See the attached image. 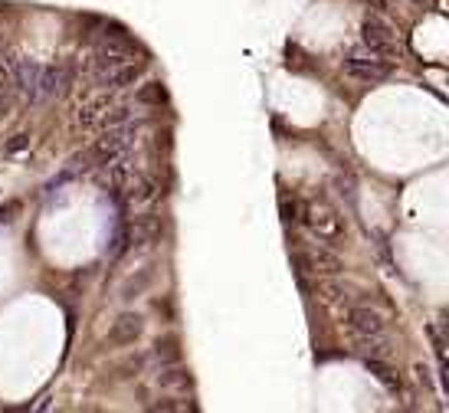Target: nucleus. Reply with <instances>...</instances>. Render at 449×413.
<instances>
[{
  "mask_svg": "<svg viewBox=\"0 0 449 413\" xmlns=\"http://www.w3.org/2000/svg\"><path fill=\"white\" fill-rule=\"evenodd\" d=\"M138 135H141V125L138 122H121V125H109L99 141L89 148L85 158L95 161V164H109V161H119V158H128V151L138 144Z\"/></svg>",
  "mask_w": 449,
  "mask_h": 413,
  "instance_id": "1",
  "label": "nucleus"
},
{
  "mask_svg": "<svg viewBox=\"0 0 449 413\" xmlns=\"http://www.w3.org/2000/svg\"><path fill=\"white\" fill-rule=\"evenodd\" d=\"M345 73L357 82H381L394 73V59H390V53H377L361 43L345 56Z\"/></svg>",
  "mask_w": 449,
  "mask_h": 413,
  "instance_id": "2",
  "label": "nucleus"
},
{
  "mask_svg": "<svg viewBox=\"0 0 449 413\" xmlns=\"http://www.w3.org/2000/svg\"><path fill=\"white\" fill-rule=\"evenodd\" d=\"M292 262L298 266V272L305 276H338L345 269L338 253H331L328 246H315V250H296L292 253Z\"/></svg>",
  "mask_w": 449,
  "mask_h": 413,
  "instance_id": "3",
  "label": "nucleus"
},
{
  "mask_svg": "<svg viewBox=\"0 0 449 413\" xmlns=\"http://www.w3.org/2000/svg\"><path fill=\"white\" fill-rule=\"evenodd\" d=\"M302 223L312 230V236L318 243H338L341 236H345V223H341L338 213L325 210V207H305L302 213Z\"/></svg>",
  "mask_w": 449,
  "mask_h": 413,
  "instance_id": "4",
  "label": "nucleus"
},
{
  "mask_svg": "<svg viewBox=\"0 0 449 413\" xmlns=\"http://www.w3.org/2000/svg\"><path fill=\"white\" fill-rule=\"evenodd\" d=\"M347 328L355 338H384L387 335V321L377 309L371 305H351V312H347Z\"/></svg>",
  "mask_w": 449,
  "mask_h": 413,
  "instance_id": "5",
  "label": "nucleus"
},
{
  "mask_svg": "<svg viewBox=\"0 0 449 413\" xmlns=\"http://www.w3.org/2000/svg\"><path fill=\"white\" fill-rule=\"evenodd\" d=\"M361 43H364V46H371V50H377V53H394L397 33H394V26H390L384 17H377V14H367L364 23H361Z\"/></svg>",
  "mask_w": 449,
  "mask_h": 413,
  "instance_id": "6",
  "label": "nucleus"
},
{
  "mask_svg": "<svg viewBox=\"0 0 449 413\" xmlns=\"http://www.w3.org/2000/svg\"><path fill=\"white\" fill-rule=\"evenodd\" d=\"M141 335H144V318L138 312H121L119 318L109 325L105 341H109V348H128V345H135Z\"/></svg>",
  "mask_w": 449,
  "mask_h": 413,
  "instance_id": "7",
  "label": "nucleus"
},
{
  "mask_svg": "<svg viewBox=\"0 0 449 413\" xmlns=\"http://www.w3.org/2000/svg\"><path fill=\"white\" fill-rule=\"evenodd\" d=\"M7 69H10V82L17 85L26 99H33L36 82H40V73H43V63H36V59H10Z\"/></svg>",
  "mask_w": 449,
  "mask_h": 413,
  "instance_id": "8",
  "label": "nucleus"
},
{
  "mask_svg": "<svg viewBox=\"0 0 449 413\" xmlns=\"http://www.w3.org/2000/svg\"><path fill=\"white\" fill-rule=\"evenodd\" d=\"M141 76V66L138 63H115V66H102L95 69V79L105 85V89H125V85H135V79Z\"/></svg>",
  "mask_w": 449,
  "mask_h": 413,
  "instance_id": "9",
  "label": "nucleus"
},
{
  "mask_svg": "<svg viewBox=\"0 0 449 413\" xmlns=\"http://www.w3.org/2000/svg\"><path fill=\"white\" fill-rule=\"evenodd\" d=\"M66 82H69V69L66 66H43L33 102H43V99H50V95L63 92V89H66Z\"/></svg>",
  "mask_w": 449,
  "mask_h": 413,
  "instance_id": "10",
  "label": "nucleus"
},
{
  "mask_svg": "<svg viewBox=\"0 0 449 413\" xmlns=\"http://www.w3.org/2000/svg\"><path fill=\"white\" fill-rule=\"evenodd\" d=\"M161 194V184L154 181V177H148V174H131V181L125 184V197L131 203H148V200H154V197Z\"/></svg>",
  "mask_w": 449,
  "mask_h": 413,
  "instance_id": "11",
  "label": "nucleus"
},
{
  "mask_svg": "<svg viewBox=\"0 0 449 413\" xmlns=\"http://www.w3.org/2000/svg\"><path fill=\"white\" fill-rule=\"evenodd\" d=\"M158 387H164V390H187V387H190V371L180 368L178 361L161 364V371H158Z\"/></svg>",
  "mask_w": 449,
  "mask_h": 413,
  "instance_id": "12",
  "label": "nucleus"
},
{
  "mask_svg": "<svg viewBox=\"0 0 449 413\" xmlns=\"http://www.w3.org/2000/svg\"><path fill=\"white\" fill-rule=\"evenodd\" d=\"M364 364H367V371H371L374 377L381 380L384 387H387V390H394V394H400V387H404V384H400V374L394 371V368H390V364L384 361V358H367Z\"/></svg>",
  "mask_w": 449,
  "mask_h": 413,
  "instance_id": "13",
  "label": "nucleus"
},
{
  "mask_svg": "<svg viewBox=\"0 0 449 413\" xmlns=\"http://www.w3.org/2000/svg\"><path fill=\"white\" fill-rule=\"evenodd\" d=\"M109 109H112L109 99H89V102H82V105L76 109V125H82V128L95 125V122H102Z\"/></svg>",
  "mask_w": 449,
  "mask_h": 413,
  "instance_id": "14",
  "label": "nucleus"
},
{
  "mask_svg": "<svg viewBox=\"0 0 449 413\" xmlns=\"http://www.w3.org/2000/svg\"><path fill=\"white\" fill-rule=\"evenodd\" d=\"M151 279H154L151 269H138L135 276H128L125 286H121V299H125V302H131V299L144 295V292H148V286H151Z\"/></svg>",
  "mask_w": 449,
  "mask_h": 413,
  "instance_id": "15",
  "label": "nucleus"
},
{
  "mask_svg": "<svg viewBox=\"0 0 449 413\" xmlns=\"http://www.w3.org/2000/svg\"><path fill=\"white\" fill-rule=\"evenodd\" d=\"M180 341L174 335H168V338H158L154 341V361H161V364H174V361H180Z\"/></svg>",
  "mask_w": 449,
  "mask_h": 413,
  "instance_id": "16",
  "label": "nucleus"
},
{
  "mask_svg": "<svg viewBox=\"0 0 449 413\" xmlns=\"http://www.w3.org/2000/svg\"><path fill=\"white\" fill-rule=\"evenodd\" d=\"M135 99H138V105H164L168 102V89L161 82H144Z\"/></svg>",
  "mask_w": 449,
  "mask_h": 413,
  "instance_id": "17",
  "label": "nucleus"
},
{
  "mask_svg": "<svg viewBox=\"0 0 449 413\" xmlns=\"http://www.w3.org/2000/svg\"><path fill=\"white\" fill-rule=\"evenodd\" d=\"M13 213H20V203L17 200H10L7 207H0V223H10V220H13Z\"/></svg>",
  "mask_w": 449,
  "mask_h": 413,
  "instance_id": "18",
  "label": "nucleus"
},
{
  "mask_svg": "<svg viewBox=\"0 0 449 413\" xmlns=\"http://www.w3.org/2000/svg\"><path fill=\"white\" fill-rule=\"evenodd\" d=\"M367 4H371V0H367ZM374 4H377V7H387V0H374Z\"/></svg>",
  "mask_w": 449,
  "mask_h": 413,
  "instance_id": "19",
  "label": "nucleus"
},
{
  "mask_svg": "<svg viewBox=\"0 0 449 413\" xmlns=\"http://www.w3.org/2000/svg\"><path fill=\"white\" fill-rule=\"evenodd\" d=\"M416 4H426V0H416Z\"/></svg>",
  "mask_w": 449,
  "mask_h": 413,
  "instance_id": "20",
  "label": "nucleus"
}]
</instances>
